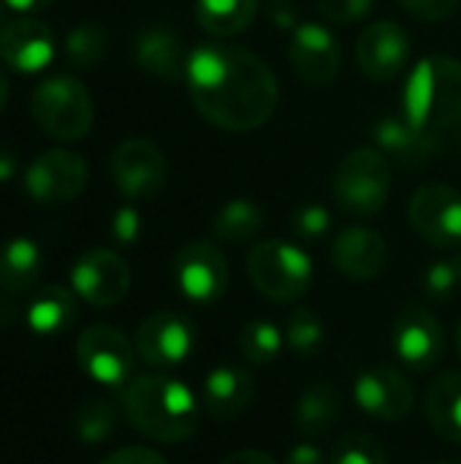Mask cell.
Here are the masks:
<instances>
[{
	"mask_svg": "<svg viewBox=\"0 0 461 464\" xmlns=\"http://www.w3.org/2000/svg\"><path fill=\"white\" fill-rule=\"evenodd\" d=\"M185 84L198 114L231 133L261 128L274 114L280 98L269 63L226 41H206L190 49Z\"/></svg>",
	"mask_w": 461,
	"mask_h": 464,
	"instance_id": "1",
	"label": "cell"
},
{
	"mask_svg": "<svg viewBox=\"0 0 461 464\" xmlns=\"http://www.w3.org/2000/svg\"><path fill=\"white\" fill-rule=\"evenodd\" d=\"M201 397L177 378L141 375L125 386L122 413L152 443H182L198 430Z\"/></svg>",
	"mask_w": 461,
	"mask_h": 464,
	"instance_id": "2",
	"label": "cell"
},
{
	"mask_svg": "<svg viewBox=\"0 0 461 464\" xmlns=\"http://www.w3.org/2000/svg\"><path fill=\"white\" fill-rule=\"evenodd\" d=\"M402 114L435 133L461 125V60L432 54L416 63L402 95Z\"/></svg>",
	"mask_w": 461,
	"mask_h": 464,
	"instance_id": "3",
	"label": "cell"
},
{
	"mask_svg": "<svg viewBox=\"0 0 461 464\" xmlns=\"http://www.w3.org/2000/svg\"><path fill=\"white\" fill-rule=\"evenodd\" d=\"M331 190H334L337 207L345 215H353V218L378 215L386 207L389 193H391L389 158L375 144L351 150L337 166Z\"/></svg>",
	"mask_w": 461,
	"mask_h": 464,
	"instance_id": "4",
	"label": "cell"
},
{
	"mask_svg": "<svg viewBox=\"0 0 461 464\" xmlns=\"http://www.w3.org/2000/svg\"><path fill=\"white\" fill-rule=\"evenodd\" d=\"M247 275L266 299L293 304L312 285V258L293 242L264 239L250 250Z\"/></svg>",
	"mask_w": 461,
	"mask_h": 464,
	"instance_id": "5",
	"label": "cell"
},
{
	"mask_svg": "<svg viewBox=\"0 0 461 464\" xmlns=\"http://www.w3.org/2000/svg\"><path fill=\"white\" fill-rule=\"evenodd\" d=\"M30 111L41 130L54 141H79L92 128V101L71 73L43 79L30 95Z\"/></svg>",
	"mask_w": 461,
	"mask_h": 464,
	"instance_id": "6",
	"label": "cell"
},
{
	"mask_svg": "<svg viewBox=\"0 0 461 464\" xmlns=\"http://www.w3.org/2000/svg\"><path fill=\"white\" fill-rule=\"evenodd\" d=\"M136 356L155 370H171L185 364L198 348L196 324L174 310H160L147 315L133 337Z\"/></svg>",
	"mask_w": 461,
	"mask_h": 464,
	"instance_id": "7",
	"label": "cell"
},
{
	"mask_svg": "<svg viewBox=\"0 0 461 464\" xmlns=\"http://www.w3.org/2000/svg\"><path fill=\"white\" fill-rule=\"evenodd\" d=\"M133 343L109 324L87 326L76 340V362L87 378L106 389H120L130 383L133 364H136Z\"/></svg>",
	"mask_w": 461,
	"mask_h": 464,
	"instance_id": "8",
	"label": "cell"
},
{
	"mask_svg": "<svg viewBox=\"0 0 461 464\" xmlns=\"http://www.w3.org/2000/svg\"><path fill=\"white\" fill-rule=\"evenodd\" d=\"M87 160L65 147L41 152L24 171V190L43 207H62L79 198L87 188Z\"/></svg>",
	"mask_w": 461,
	"mask_h": 464,
	"instance_id": "9",
	"label": "cell"
},
{
	"mask_svg": "<svg viewBox=\"0 0 461 464\" xmlns=\"http://www.w3.org/2000/svg\"><path fill=\"white\" fill-rule=\"evenodd\" d=\"M413 231L432 247H461V190L451 185H424L408 207Z\"/></svg>",
	"mask_w": 461,
	"mask_h": 464,
	"instance_id": "10",
	"label": "cell"
},
{
	"mask_svg": "<svg viewBox=\"0 0 461 464\" xmlns=\"http://www.w3.org/2000/svg\"><path fill=\"white\" fill-rule=\"evenodd\" d=\"M174 283L187 302L215 304L228 288V261L215 242H187L174 256Z\"/></svg>",
	"mask_w": 461,
	"mask_h": 464,
	"instance_id": "11",
	"label": "cell"
},
{
	"mask_svg": "<svg viewBox=\"0 0 461 464\" xmlns=\"http://www.w3.org/2000/svg\"><path fill=\"white\" fill-rule=\"evenodd\" d=\"M71 288L92 307H114L130 291V266L114 250H84L71 269Z\"/></svg>",
	"mask_w": 461,
	"mask_h": 464,
	"instance_id": "12",
	"label": "cell"
},
{
	"mask_svg": "<svg viewBox=\"0 0 461 464\" xmlns=\"http://www.w3.org/2000/svg\"><path fill=\"white\" fill-rule=\"evenodd\" d=\"M391 353L399 364L427 372L440 364L446 353V332L440 321L421 304H408L391 326Z\"/></svg>",
	"mask_w": 461,
	"mask_h": 464,
	"instance_id": "13",
	"label": "cell"
},
{
	"mask_svg": "<svg viewBox=\"0 0 461 464\" xmlns=\"http://www.w3.org/2000/svg\"><path fill=\"white\" fill-rule=\"evenodd\" d=\"M353 402L361 413L378 421H402L416 402L413 383L405 372L389 364L367 367L353 381Z\"/></svg>",
	"mask_w": 461,
	"mask_h": 464,
	"instance_id": "14",
	"label": "cell"
},
{
	"mask_svg": "<svg viewBox=\"0 0 461 464\" xmlns=\"http://www.w3.org/2000/svg\"><path fill=\"white\" fill-rule=\"evenodd\" d=\"M111 179L130 201H149L166 185V158L147 139H125L111 155Z\"/></svg>",
	"mask_w": 461,
	"mask_h": 464,
	"instance_id": "15",
	"label": "cell"
},
{
	"mask_svg": "<svg viewBox=\"0 0 461 464\" xmlns=\"http://www.w3.org/2000/svg\"><path fill=\"white\" fill-rule=\"evenodd\" d=\"M288 63L299 82L307 87H323L340 71V44L326 24L302 22L291 33Z\"/></svg>",
	"mask_w": 461,
	"mask_h": 464,
	"instance_id": "16",
	"label": "cell"
},
{
	"mask_svg": "<svg viewBox=\"0 0 461 464\" xmlns=\"http://www.w3.org/2000/svg\"><path fill=\"white\" fill-rule=\"evenodd\" d=\"M356 60L364 76L372 82H391L397 79L410 63V38L405 27L397 22H375L370 24L356 44Z\"/></svg>",
	"mask_w": 461,
	"mask_h": 464,
	"instance_id": "17",
	"label": "cell"
},
{
	"mask_svg": "<svg viewBox=\"0 0 461 464\" xmlns=\"http://www.w3.org/2000/svg\"><path fill=\"white\" fill-rule=\"evenodd\" d=\"M331 264L342 277L370 283L383 275L389 264V245L375 228L348 226L331 242Z\"/></svg>",
	"mask_w": 461,
	"mask_h": 464,
	"instance_id": "18",
	"label": "cell"
},
{
	"mask_svg": "<svg viewBox=\"0 0 461 464\" xmlns=\"http://www.w3.org/2000/svg\"><path fill=\"white\" fill-rule=\"evenodd\" d=\"M57 52V41L46 22L35 16H19L0 27V57L5 65L35 73L43 71Z\"/></svg>",
	"mask_w": 461,
	"mask_h": 464,
	"instance_id": "19",
	"label": "cell"
},
{
	"mask_svg": "<svg viewBox=\"0 0 461 464\" xmlns=\"http://www.w3.org/2000/svg\"><path fill=\"white\" fill-rule=\"evenodd\" d=\"M372 141L386 158L402 166H424L443 150L440 133L410 122L405 114L378 120V125L372 128Z\"/></svg>",
	"mask_w": 461,
	"mask_h": 464,
	"instance_id": "20",
	"label": "cell"
},
{
	"mask_svg": "<svg viewBox=\"0 0 461 464\" xmlns=\"http://www.w3.org/2000/svg\"><path fill=\"white\" fill-rule=\"evenodd\" d=\"M198 397L201 408L215 421H234L250 408L255 397V381L242 364H217L204 375Z\"/></svg>",
	"mask_w": 461,
	"mask_h": 464,
	"instance_id": "21",
	"label": "cell"
},
{
	"mask_svg": "<svg viewBox=\"0 0 461 464\" xmlns=\"http://www.w3.org/2000/svg\"><path fill=\"white\" fill-rule=\"evenodd\" d=\"M133 57L141 71H147L163 82H179V79H185L190 52L185 49V41L174 27L152 24L136 35Z\"/></svg>",
	"mask_w": 461,
	"mask_h": 464,
	"instance_id": "22",
	"label": "cell"
},
{
	"mask_svg": "<svg viewBox=\"0 0 461 464\" xmlns=\"http://www.w3.org/2000/svg\"><path fill=\"white\" fill-rule=\"evenodd\" d=\"M76 315H79V304H76L73 288L46 285L30 299L24 321H27L33 334L57 337V334H62V332H68L73 326Z\"/></svg>",
	"mask_w": 461,
	"mask_h": 464,
	"instance_id": "23",
	"label": "cell"
},
{
	"mask_svg": "<svg viewBox=\"0 0 461 464\" xmlns=\"http://www.w3.org/2000/svg\"><path fill=\"white\" fill-rule=\"evenodd\" d=\"M342 416V394L329 381L310 383L299 400H296V427L307 438H323L329 435Z\"/></svg>",
	"mask_w": 461,
	"mask_h": 464,
	"instance_id": "24",
	"label": "cell"
},
{
	"mask_svg": "<svg viewBox=\"0 0 461 464\" xmlns=\"http://www.w3.org/2000/svg\"><path fill=\"white\" fill-rule=\"evenodd\" d=\"M427 421L429 427L451 440L461 443V372L459 370H448L443 375H437V381H432L429 392H427Z\"/></svg>",
	"mask_w": 461,
	"mask_h": 464,
	"instance_id": "25",
	"label": "cell"
},
{
	"mask_svg": "<svg viewBox=\"0 0 461 464\" xmlns=\"http://www.w3.org/2000/svg\"><path fill=\"white\" fill-rule=\"evenodd\" d=\"M41 247L27 237H14L0 247V291L19 296L30 291L41 277Z\"/></svg>",
	"mask_w": 461,
	"mask_h": 464,
	"instance_id": "26",
	"label": "cell"
},
{
	"mask_svg": "<svg viewBox=\"0 0 461 464\" xmlns=\"http://www.w3.org/2000/svg\"><path fill=\"white\" fill-rule=\"evenodd\" d=\"M261 0H196L198 24L215 38H231L250 27Z\"/></svg>",
	"mask_w": 461,
	"mask_h": 464,
	"instance_id": "27",
	"label": "cell"
},
{
	"mask_svg": "<svg viewBox=\"0 0 461 464\" xmlns=\"http://www.w3.org/2000/svg\"><path fill=\"white\" fill-rule=\"evenodd\" d=\"M264 223H266V215L255 201L231 198L217 209L212 220V237L228 245H245L261 234Z\"/></svg>",
	"mask_w": 461,
	"mask_h": 464,
	"instance_id": "28",
	"label": "cell"
},
{
	"mask_svg": "<svg viewBox=\"0 0 461 464\" xmlns=\"http://www.w3.org/2000/svg\"><path fill=\"white\" fill-rule=\"evenodd\" d=\"M285 348V334L274 321L253 318L239 332V353L247 364L264 367L277 362V356Z\"/></svg>",
	"mask_w": 461,
	"mask_h": 464,
	"instance_id": "29",
	"label": "cell"
},
{
	"mask_svg": "<svg viewBox=\"0 0 461 464\" xmlns=\"http://www.w3.org/2000/svg\"><path fill=\"white\" fill-rule=\"evenodd\" d=\"M285 345L299 359H312L326 343V326L312 307H293L283 326Z\"/></svg>",
	"mask_w": 461,
	"mask_h": 464,
	"instance_id": "30",
	"label": "cell"
},
{
	"mask_svg": "<svg viewBox=\"0 0 461 464\" xmlns=\"http://www.w3.org/2000/svg\"><path fill=\"white\" fill-rule=\"evenodd\" d=\"M106 46H109L106 30L98 22H82L65 38V57L73 68L90 71L106 57Z\"/></svg>",
	"mask_w": 461,
	"mask_h": 464,
	"instance_id": "31",
	"label": "cell"
},
{
	"mask_svg": "<svg viewBox=\"0 0 461 464\" xmlns=\"http://www.w3.org/2000/svg\"><path fill=\"white\" fill-rule=\"evenodd\" d=\"M73 430L79 435V440L84 443H103L114 435L117 430V408L111 400H101L92 397L87 402L79 405L76 416H73Z\"/></svg>",
	"mask_w": 461,
	"mask_h": 464,
	"instance_id": "32",
	"label": "cell"
},
{
	"mask_svg": "<svg viewBox=\"0 0 461 464\" xmlns=\"http://www.w3.org/2000/svg\"><path fill=\"white\" fill-rule=\"evenodd\" d=\"M331 464H389L386 449L380 446V440L370 438V435H345L334 443Z\"/></svg>",
	"mask_w": 461,
	"mask_h": 464,
	"instance_id": "33",
	"label": "cell"
},
{
	"mask_svg": "<svg viewBox=\"0 0 461 464\" xmlns=\"http://www.w3.org/2000/svg\"><path fill=\"white\" fill-rule=\"evenodd\" d=\"M461 288V256L454 258H443V261H435L427 266L424 272V291L429 299H448L454 296V291Z\"/></svg>",
	"mask_w": 461,
	"mask_h": 464,
	"instance_id": "34",
	"label": "cell"
},
{
	"mask_svg": "<svg viewBox=\"0 0 461 464\" xmlns=\"http://www.w3.org/2000/svg\"><path fill=\"white\" fill-rule=\"evenodd\" d=\"M291 231L302 242H318L331 231V215L323 204H302L291 215Z\"/></svg>",
	"mask_w": 461,
	"mask_h": 464,
	"instance_id": "35",
	"label": "cell"
},
{
	"mask_svg": "<svg viewBox=\"0 0 461 464\" xmlns=\"http://www.w3.org/2000/svg\"><path fill=\"white\" fill-rule=\"evenodd\" d=\"M378 0H318V11L331 24H356L372 14Z\"/></svg>",
	"mask_w": 461,
	"mask_h": 464,
	"instance_id": "36",
	"label": "cell"
},
{
	"mask_svg": "<svg viewBox=\"0 0 461 464\" xmlns=\"http://www.w3.org/2000/svg\"><path fill=\"white\" fill-rule=\"evenodd\" d=\"M111 237L120 245H133L141 237V218L136 207H120L111 218Z\"/></svg>",
	"mask_w": 461,
	"mask_h": 464,
	"instance_id": "37",
	"label": "cell"
},
{
	"mask_svg": "<svg viewBox=\"0 0 461 464\" xmlns=\"http://www.w3.org/2000/svg\"><path fill=\"white\" fill-rule=\"evenodd\" d=\"M399 3L408 14H413L416 19H424V22L448 19L459 5V0H399Z\"/></svg>",
	"mask_w": 461,
	"mask_h": 464,
	"instance_id": "38",
	"label": "cell"
},
{
	"mask_svg": "<svg viewBox=\"0 0 461 464\" xmlns=\"http://www.w3.org/2000/svg\"><path fill=\"white\" fill-rule=\"evenodd\" d=\"M266 19L277 30H296L302 24L299 19V5L293 0H266Z\"/></svg>",
	"mask_w": 461,
	"mask_h": 464,
	"instance_id": "39",
	"label": "cell"
},
{
	"mask_svg": "<svg viewBox=\"0 0 461 464\" xmlns=\"http://www.w3.org/2000/svg\"><path fill=\"white\" fill-rule=\"evenodd\" d=\"M101 464H168L163 459V454H158L155 449L147 446H125L111 451L106 459H101Z\"/></svg>",
	"mask_w": 461,
	"mask_h": 464,
	"instance_id": "40",
	"label": "cell"
},
{
	"mask_svg": "<svg viewBox=\"0 0 461 464\" xmlns=\"http://www.w3.org/2000/svg\"><path fill=\"white\" fill-rule=\"evenodd\" d=\"M285 464H331L329 462V454L315 446L312 440H299L288 449L285 454Z\"/></svg>",
	"mask_w": 461,
	"mask_h": 464,
	"instance_id": "41",
	"label": "cell"
},
{
	"mask_svg": "<svg viewBox=\"0 0 461 464\" xmlns=\"http://www.w3.org/2000/svg\"><path fill=\"white\" fill-rule=\"evenodd\" d=\"M220 464H277L269 454L258 451V449H239L234 454H228Z\"/></svg>",
	"mask_w": 461,
	"mask_h": 464,
	"instance_id": "42",
	"label": "cell"
},
{
	"mask_svg": "<svg viewBox=\"0 0 461 464\" xmlns=\"http://www.w3.org/2000/svg\"><path fill=\"white\" fill-rule=\"evenodd\" d=\"M16 169H19L16 152H14L8 144H0V182L14 179V177H16Z\"/></svg>",
	"mask_w": 461,
	"mask_h": 464,
	"instance_id": "43",
	"label": "cell"
},
{
	"mask_svg": "<svg viewBox=\"0 0 461 464\" xmlns=\"http://www.w3.org/2000/svg\"><path fill=\"white\" fill-rule=\"evenodd\" d=\"M14 11H19V14H35V11H43V8H49L54 0H5Z\"/></svg>",
	"mask_w": 461,
	"mask_h": 464,
	"instance_id": "44",
	"label": "cell"
},
{
	"mask_svg": "<svg viewBox=\"0 0 461 464\" xmlns=\"http://www.w3.org/2000/svg\"><path fill=\"white\" fill-rule=\"evenodd\" d=\"M5 101H8V79H5V73L0 71V111H3Z\"/></svg>",
	"mask_w": 461,
	"mask_h": 464,
	"instance_id": "45",
	"label": "cell"
},
{
	"mask_svg": "<svg viewBox=\"0 0 461 464\" xmlns=\"http://www.w3.org/2000/svg\"><path fill=\"white\" fill-rule=\"evenodd\" d=\"M456 351H459V359H461V324H459V329H456Z\"/></svg>",
	"mask_w": 461,
	"mask_h": 464,
	"instance_id": "46",
	"label": "cell"
},
{
	"mask_svg": "<svg viewBox=\"0 0 461 464\" xmlns=\"http://www.w3.org/2000/svg\"><path fill=\"white\" fill-rule=\"evenodd\" d=\"M432 464H461L456 459H440V462H432Z\"/></svg>",
	"mask_w": 461,
	"mask_h": 464,
	"instance_id": "47",
	"label": "cell"
},
{
	"mask_svg": "<svg viewBox=\"0 0 461 464\" xmlns=\"http://www.w3.org/2000/svg\"><path fill=\"white\" fill-rule=\"evenodd\" d=\"M0 24H3V3H0Z\"/></svg>",
	"mask_w": 461,
	"mask_h": 464,
	"instance_id": "48",
	"label": "cell"
},
{
	"mask_svg": "<svg viewBox=\"0 0 461 464\" xmlns=\"http://www.w3.org/2000/svg\"><path fill=\"white\" fill-rule=\"evenodd\" d=\"M459 144H461V125H459Z\"/></svg>",
	"mask_w": 461,
	"mask_h": 464,
	"instance_id": "49",
	"label": "cell"
},
{
	"mask_svg": "<svg viewBox=\"0 0 461 464\" xmlns=\"http://www.w3.org/2000/svg\"><path fill=\"white\" fill-rule=\"evenodd\" d=\"M459 256H461V253H459Z\"/></svg>",
	"mask_w": 461,
	"mask_h": 464,
	"instance_id": "50",
	"label": "cell"
}]
</instances>
